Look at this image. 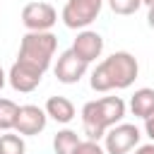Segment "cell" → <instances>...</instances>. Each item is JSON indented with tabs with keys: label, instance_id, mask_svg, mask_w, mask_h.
Segmentation results:
<instances>
[{
	"label": "cell",
	"instance_id": "6da1fadb",
	"mask_svg": "<svg viewBox=\"0 0 154 154\" xmlns=\"http://www.w3.org/2000/svg\"><path fill=\"white\" fill-rule=\"evenodd\" d=\"M140 65L137 58L128 51H116L113 55L103 58L91 72V89L94 91H111V89H128L137 79Z\"/></svg>",
	"mask_w": 154,
	"mask_h": 154
},
{
	"label": "cell",
	"instance_id": "7a4b0ae2",
	"mask_svg": "<svg viewBox=\"0 0 154 154\" xmlns=\"http://www.w3.org/2000/svg\"><path fill=\"white\" fill-rule=\"evenodd\" d=\"M55 46H58V38L51 31H26L22 36L17 60L46 72L48 65H51V58L55 53Z\"/></svg>",
	"mask_w": 154,
	"mask_h": 154
},
{
	"label": "cell",
	"instance_id": "3957f363",
	"mask_svg": "<svg viewBox=\"0 0 154 154\" xmlns=\"http://www.w3.org/2000/svg\"><path fill=\"white\" fill-rule=\"evenodd\" d=\"M101 5L103 0H67L63 7V24L67 29H84L99 17Z\"/></svg>",
	"mask_w": 154,
	"mask_h": 154
},
{
	"label": "cell",
	"instance_id": "277c9868",
	"mask_svg": "<svg viewBox=\"0 0 154 154\" xmlns=\"http://www.w3.org/2000/svg\"><path fill=\"white\" fill-rule=\"evenodd\" d=\"M140 128L132 123H118L103 135L106 154H128L140 144Z\"/></svg>",
	"mask_w": 154,
	"mask_h": 154
},
{
	"label": "cell",
	"instance_id": "5b68a950",
	"mask_svg": "<svg viewBox=\"0 0 154 154\" xmlns=\"http://www.w3.org/2000/svg\"><path fill=\"white\" fill-rule=\"evenodd\" d=\"M58 22V12L48 2H26L22 10V24L29 31H48Z\"/></svg>",
	"mask_w": 154,
	"mask_h": 154
},
{
	"label": "cell",
	"instance_id": "8992f818",
	"mask_svg": "<svg viewBox=\"0 0 154 154\" xmlns=\"http://www.w3.org/2000/svg\"><path fill=\"white\" fill-rule=\"evenodd\" d=\"M87 72V63L82 58H77V53L70 48V51H63L58 55V63H55V77L58 82L63 84H77Z\"/></svg>",
	"mask_w": 154,
	"mask_h": 154
},
{
	"label": "cell",
	"instance_id": "52a82bcc",
	"mask_svg": "<svg viewBox=\"0 0 154 154\" xmlns=\"http://www.w3.org/2000/svg\"><path fill=\"white\" fill-rule=\"evenodd\" d=\"M41 77H43L41 70H36V67H31V65H26V63H22V60H14V65L10 67L7 82L12 84L14 91L29 94V91H34V89L41 84Z\"/></svg>",
	"mask_w": 154,
	"mask_h": 154
},
{
	"label": "cell",
	"instance_id": "ba28073f",
	"mask_svg": "<svg viewBox=\"0 0 154 154\" xmlns=\"http://www.w3.org/2000/svg\"><path fill=\"white\" fill-rule=\"evenodd\" d=\"M46 120H48L46 108H38L34 103H26V106H19V116H17L14 130H17V135L31 137V135H38L46 128Z\"/></svg>",
	"mask_w": 154,
	"mask_h": 154
},
{
	"label": "cell",
	"instance_id": "9c48e42d",
	"mask_svg": "<svg viewBox=\"0 0 154 154\" xmlns=\"http://www.w3.org/2000/svg\"><path fill=\"white\" fill-rule=\"evenodd\" d=\"M72 51L77 53V58H82V60L89 65V63H94L96 58H101V53H103V38H101L96 31L84 29V31H79L77 38L72 41Z\"/></svg>",
	"mask_w": 154,
	"mask_h": 154
},
{
	"label": "cell",
	"instance_id": "30bf717a",
	"mask_svg": "<svg viewBox=\"0 0 154 154\" xmlns=\"http://www.w3.org/2000/svg\"><path fill=\"white\" fill-rule=\"evenodd\" d=\"M46 116L53 118L55 123H70L75 118V103L67 96H51L46 101Z\"/></svg>",
	"mask_w": 154,
	"mask_h": 154
},
{
	"label": "cell",
	"instance_id": "8fae6325",
	"mask_svg": "<svg viewBox=\"0 0 154 154\" xmlns=\"http://www.w3.org/2000/svg\"><path fill=\"white\" fill-rule=\"evenodd\" d=\"M130 111L137 118H149L154 113V89L142 87L130 96Z\"/></svg>",
	"mask_w": 154,
	"mask_h": 154
},
{
	"label": "cell",
	"instance_id": "7c38bea8",
	"mask_svg": "<svg viewBox=\"0 0 154 154\" xmlns=\"http://www.w3.org/2000/svg\"><path fill=\"white\" fill-rule=\"evenodd\" d=\"M79 142H82L79 135H77L75 130H67V128H65V130L55 132V137H53V149H55V154H72Z\"/></svg>",
	"mask_w": 154,
	"mask_h": 154
},
{
	"label": "cell",
	"instance_id": "4fadbf2b",
	"mask_svg": "<svg viewBox=\"0 0 154 154\" xmlns=\"http://www.w3.org/2000/svg\"><path fill=\"white\" fill-rule=\"evenodd\" d=\"M17 116H19V106L12 99H0V130L10 132L17 125Z\"/></svg>",
	"mask_w": 154,
	"mask_h": 154
},
{
	"label": "cell",
	"instance_id": "5bb4252c",
	"mask_svg": "<svg viewBox=\"0 0 154 154\" xmlns=\"http://www.w3.org/2000/svg\"><path fill=\"white\" fill-rule=\"evenodd\" d=\"M24 152H26V144L22 135H14V132L0 135V154H24Z\"/></svg>",
	"mask_w": 154,
	"mask_h": 154
},
{
	"label": "cell",
	"instance_id": "9a60e30c",
	"mask_svg": "<svg viewBox=\"0 0 154 154\" xmlns=\"http://www.w3.org/2000/svg\"><path fill=\"white\" fill-rule=\"evenodd\" d=\"M108 7H111L113 14L128 17V14H135L142 7V0H108Z\"/></svg>",
	"mask_w": 154,
	"mask_h": 154
},
{
	"label": "cell",
	"instance_id": "2e32d148",
	"mask_svg": "<svg viewBox=\"0 0 154 154\" xmlns=\"http://www.w3.org/2000/svg\"><path fill=\"white\" fill-rule=\"evenodd\" d=\"M72 154H106V149H103L99 142H94V140H82V142L75 147Z\"/></svg>",
	"mask_w": 154,
	"mask_h": 154
},
{
	"label": "cell",
	"instance_id": "e0dca14e",
	"mask_svg": "<svg viewBox=\"0 0 154 154\" xmlns=\"http://www.w3.org/2000/svg\"><path fill=\"white\" fill-rule=\"evenodd\" d=\"M144 132H147V137L154 142V113H152L149 118H144Z\"/></svg>",
	"mask_w": 154,
	"mask_h": 154
},
{
	"label": "cell",
	"instance_id": "ac0fdd59",
	"mask_svg": "<svg viewBox=\"0 0 154 154\" xmlns=\"http://www.w3.org/2000/svg\"><path fill=\"white\" fill-rule=\"evenodd\" d=\"M135 154H154V142H149V144H142V147H137V149H135Z\"/></svg>",
	"mask_w": 154,
	"mask_h": 154
},
{
	"label": "cell",
	"instance_id": "d6986e66",
	"mask_svg": "<svg viewBox=\"0 0 154 154\" xmlns=\"http://www.w3.org/2000/svg\"><path fill=\"white\" fill-rule=\"evenodd\" d=\"M147 24H149V29H154V7H149V14H147Z\"/></svg>",
	"mask_w": 154,
	"mask_h": 154
},
{
	"label": "cell",
	"instance_id": "ffe728a7",
	"mask_svg": "<svg viewBox=\"0 0 154 154\" xmlns=\"http://www.w3.org/2000/svg\"><path fill=\"white\" fill-rule=\"evenodd\" d=\"M5 82H7V75H5V70H2V67H0V89H2V87H5Z\"/></svg>",
	"mask_w": 154,
	"mask_h": 154
},
{
	"label": "cell",
	"instance_id": "44dd1931",
	"mask_svg": "<svg viewBox=\"0 0 154 154\" xmlns=\"http://www.w3.org/2000/svg\"><path fill=\"white\" fill-rule=\"evenodd\" d=\"M142 5H147V7H154V0H142Z\"/></svg>",
	"mask_w": 154,
	"mask_h": 154
}]
</instances>
